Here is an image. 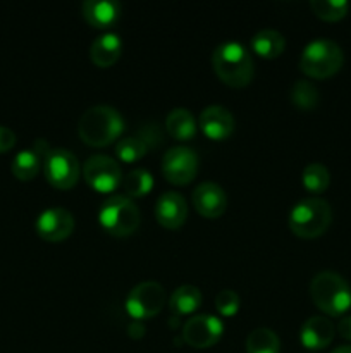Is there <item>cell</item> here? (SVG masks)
Masks as SVG:
<instances>
[{
    "label": "cell",
    "mask_w": 351,
    "mask_h": 353,
    "mask_svg": "<svg viewBox=\"0 0 351 353\" xmlns=\"http://www.w3.org/2000/svg\"><path fill=\"white\" fill-rule=\"evenodd\" d=\"M212 65L217 78L231 88H244L251 83L255 64L250 52L237 41H222L212 55Z\"/></svg>",
    "instance_id": "6da1fadb"
},
{
    "label": "cell",
    "mask_w": 351,
    "mask_h": 353,
    "mask_svg": "<svg viewBox=\"0 0 351 353\" xmlns=\"http://www.w3.org/2000/svg\"><path fill=\"white\" fill-rule=\"evenodd\" d=\"M124 131V119L110 105L89 107L83 112L78 123V134L86 145L95 148L114 143Z\"/></svg>",
    "instance_id": "7a4b0ae2"
},
{
    "label": "cell",
    "mask_w": 351,
    "mask_h": 353,
    "mask_svg": "<svg viewBox=\"0 0 351 353\" xmlns=\"http://www.w3.org/2000/svg\"><path fill=\"white\" fill-rule=\"evenodd\" d=\"M310 295L326 316L341 317L351 309V288L337 272H319L310 283Z\"/></svg>",
    "instance_id": "3957f363"
},
{
    "label": "cell",
    "mask_w": 351,
    "mask_h": 353,
    "mask_svg": "<svg viewBox=\"0 0 351 353\" xmlns=\"http://www.w3.org/2000/svg\"><path fill=\"white\" fill-rule=\"evenodd\" d=\"M332 223V209L329 203L317 196L299 200L289 212V230L299 238L313 240L329 230Z\"/></svg>",
    "instance_id": "277c9868"
},
{
    "label": "cell",
    "mask_w": 351,
    "mask_h": 353,
    "mask_svg": "<svg viewBox=\"0 0 351 353\" xmlns=\"http://www.w3.org/2000/svg\"><path fill=\"white\" fill-rule=\"evenodd\" d=\"M344 54L339 45L329 38L312 40L299 57V69L303 74L313 79H327L343 68Z\"/></svg>",
    "instance_id": "5b68a950"
},
{
    "label": "cell",
    "mask_w": 351,
    "mask_h": 353,
    "mask_svg": "<svg viewBox=\"0 0 351 353\" xmlns=\"http://www.w3.org/2000/svg\"><path fill=\"white\" fill-rule=\"evenodd\" d=\"M98 221L109 234L126 238L138 230L141 223V214L129 196L112 195L102 203Z\"/></svg>",
    "instance_id": "8992f818"
},
{
    "label": "cell",
    "mask_w": 351,
    "mask_h": 353,
    "mask_svg": "<svg viewBox=\"0 0 351 353\" xmlns=\"http://www.w3.org/2000/svg\"><path fill=\"white\" fill-rule=\"evenodd\" d=\"M165 305L164 286L155 281H143L134 286L126 299V310L134 321L153 319Z\"/></svg>",
    "instance_id": "52a82bcc"
},
{
    "label": "cell",
    "mask_w": 351,
    "mask_h": 353,
    "mask_svg": "<svg viewBox=\"0 0 351 353\" xmlns=\"http://www.w3.org/2000/svg\"><path fill=\"white\" fill-rule=\"evenodd\" d=\"M45 178L54 188L71 190L79 179V162L72 152L52 148L43 159Z\"/></svg>",
    "instance_id": "ba28073f"
},
{
    "label": "cell",
    "mask_w": 351,
    "mask_h": 353,
    "mask_svg": "<svg viewBox=\"0 0 351 353\" xmlns=\"http://www.w3.org/2000/svg\"><path fill=\"white\" fill-rule=\"evenodd\" d=\"M83 176L89 188L98 193H112L123 185L120 165L109 155H93L83 165Z\"/></svg>",
    "instance_id": "9c48e42d"
},
{
    "label": "cell",
    "mask_w": 351,
    "mask_h": 353,
    "mask_svg": "<svg viewBox=\"0 0 351 353\" xmlns=\"http://www.w3.org/2000/svg\"><path fill=\"white\" fill-rule=\"evenodd\" d=\"M198 172V155L188 147H174L162 157V174L178 186L189 185Z\"/></svg>",
    "instance_id": "30bf717a"
},
{
    "label": "cell",
    "mask_w": 351,
    "mask_h": 353,
    "mask_svg": "<svg viewBox=\"0 0 351 353\" xmlns=\"http://www.w3.org/2000/svg\"><path fill=\"white\" fill-rule=\"evenodd\" d=\"M224 333L222 321L210 314L189 317L182 326V338L193 348H210L219 343Z\"/></svg>",
    "instance_id": "8fae6325"
},
{
    "label": "cell",
    "mask_w": 351,
    "mask_h": 353,
    "mask_svg": "<svg viewBox=\"0 0 351 353\" xmlns=\"http://www.w3.org/2000/svg\"><path fill=\"white\" fill-rule=\"evenodd\" d=\"M34 228H36V233L41 240L57 243V241H64L65 238L72 234L74 217L69 210L62 209V207H50L36 217Z\"/></svg>",
    "instance_id": "7c38bea8"
},
{
    "label": "cell",
    "mask_w": 351,
    "mask_h": 353,
    "mask_svg": "<svg viewBox=\"0 0 351 353\" xmlns=\"http://www.w3.org/2000/svg\"><path fill=\"white\" fill-rule=\"evenodd\" d=\"M193 207L200 216L206 219H217L227 209V195L217 183L203 181L193 190Z\"/></svg>",
    "instance_id": "4fadbf2b"
},
{
    "label": "cell",
    "mask_w": 351,
    "mask_h": 353,
    "mask_svg": "<svg viewBox=\"0 0 351 353\" xmlns=\"http://www.w3.org/2000/svg\"><path fill=\"white\" fill-rule=\"evenodd\" d=\"M155 217L165 230L181 228L188 217V203H186L184 196L176 192L162 193L155 205Z\"/></svg>",
    "instance_id": "5bb4252c"
},
{
    "label": "cell",
    "mask_w": 351,
    "mask_h": 353,
    "mask_svg": "<svg viewBox=\"0 0 351 353\" xmlns=\"http://www.w3.org/2000/svg\"><path fill=\"white\" fill-rule=\"evenodd\" d=\"M200 128L210 140H227L234 131V117L226 107L209 105L200 114Z\"/></svg>",
    "instance_id": "9a60e30c"
},
{
    "label": "cell",
    "mask_w": 351,
    "mask_h": 353,
    "mask_svg": "<svg viewBox=\"0 0 351 353\" xmlns=\"http://www.w3.org/2000/svg\"><path fill=\"white\" fill-rule=\"evenodd\" d=\"M334 334H336V327L330 323V319L323 316H312L303 323L299 340L303 347L308 350H322L332 343Z\"/></svg>",
    "instance_id": "2e32d148"
},
{
    "label": "cell",
    "mask_w": 351,
    "mask_h": 353,
    "mask_svg": "<svg viewBox=\"0 0 351 353\" xmlns=\"http://www.w3.org/2000/svg\"><path fill=\"white\" fill-rule=\"evenodd\" d=\"M83 17L89 26L96 30H107L112 28L120 17V3L112 2V0H86L81 6Z\"/></svg>",
    "instance_id": "e0dca14e"
},
{
    "label": "cell",
    "mask_w": 351,
    "mask_h": 353,
    "mask_svg": "<svg viewBox=\"0 0 351 353\" xmlns=\"http://www.w3.org/2000/svg\"><path fill=\"white\" fill-rule=\"evenodd\" d=\"M123 54V40L116 33H103L95 38L89 47V59L100 69H107L116 64Z\"/></svg>",
    "instance_id": "ac0fdd59"
},
{
    "label": "cell",
    "mask_w": 351,
    "mask_h": 353,
    "mask_svg": "<svg viewBox=\"0 0 351 353\" xmlns=\"http://www.w3.org/2000/svg\"><path fill=\"white\" fill-rule=\"evenodd\" d=\"M165 130L179 141L193 140L196 137V121L188 109L176 107L165 117Z\"/></svg>",
    "instance_id": "d6986e66"
},
{
    "label": "cell",
    "mask_w": 351,
    "mask_h": 353,
    "mask_svg": "<svg viewBox=\"0 0 351 353\" xmlns=\"http://www.w3.org/2000/svg\"><path fill=\"white\" fill-rule=\"evenodd\" d=\"M251 47H253L255 54H258L260 57L277 59L284 52L286 40L279 31L265 28L255 34L253 40H251Z\"/></svg>",
    "instance_id": "ffe728a7"
},
{
    "label": "cell",
    "mask_w": 351,
    "mask_h": 353,
    "mask_svg": "<svg viewBox=\"0 0 351 353\" xmlns=\"http://www.w3.org/2000/svg\"><path fill=\"white\" fill-rule=\"evenodd\" d=\"M202 292L193 285H182L171 295V310L176 316H188L202 305Z\"/></svg>",
    "instance_id": "44dd1931"
},
{
    "label": "cell",
    "mask_w": 351,
    "mask_h": 353,
    "mask_svg": "<svg viewBox=\"0 0 351 353\" xmlns=\"http://www.w3.org/2000/svg\"><path fill=\"white\" fill-rule=\"evenodd\" d=\"M41 162H43V159L33 148H26V150H21L19 154L14 155L10 169H12V174L17 179H21V181H30V179H33L38 174V171L41 168Z\"/></svg>",
    "instance_id": "7402d4cb"
},
{
    "label": "cell",
    "mask_w": 351,
    "mask_h": 353,
    "mask_svg": "<svg viewBox=\"0 0 351 353\" xmlns=\"http://www.w3.org/2000/svg\"><path fill=\"white\" fill-rule=\"evenodd\" d=\"M248 353H279L281 341L279 336L268 327H257L246 338Z\"/></svg>",
    "instance_id": "603a6c76"
},
{
    "label": "cell",
    "mask_w": 351,
    "mask_h": 353,
    "mask_svg": "<svg viewBox=\"0 0 351 353\" xmlns=\"http://www.w3.org/2000/svg\"><path fill=\"white\" fill-rule=\"evenodd\" d=\"M151 188H153V176L147 169H133V171L127 172L126 178H123V190L126 196L140 199V196L150 193Z\"/></svg>",
    "instance_id": "cb8c5ba5"
},
{
    "label": "cell",
    "mask_w": 351,
    "mask_h": 353,
    "mask_svg": "<svg viewBox=\"0 0 351 353\" xmlns=\"http://www.w3.org/2000/svg\"><path fill=\"white\" fill-rule=\"evenodd\" d=\"M320 93L308 79H298L291 88V102L299 110H313L319 105Z\"/></svg>",
    "instance_id": "d4e9b609"
},
{
    "label": "cell",
    "mask_w": 351,
    "mask_h": 353,
    "mask_svg": "<svg viewBox=\"0 0 351 353\" xmlns=\"http://www.w3.org/2000/svg\"><path fill=\"white\" fill-rule=\"evenodd\" d=\"M301 181L310 193H323L330 185L329 169L320 162H312L303 169Z\"/></svg>",
    "instance_id": "484cf974"
},
{
    "label": "cell",
    "mask_w": 351,
    "mask_h": 353,
    "mask_svg": "<svg viewBox=\"0 0 351 353\" xmlns=\"http://www.w3.org/2000/svg\"><path fill=\"white\" fill-rule=\"evenodd\" d=\"M148 152H150V147H148L147 141H145L138 133L123 138V140L116 145V154L123 162H138L140 159H143Z\"/></svg>",
    "instance_id": "4316f807"
},
{
    "label": "cell",
    "mask_w": 351,
    "mask_h": 353,
    "mask_svg": "<svg viewBox=\"0 0 351 353\" xmlns=\"http://www.w3.org/2000/svg\"><path fill=\"white\" fill-rule=\"evenodd\" d=\"M313 14L327 23H336L344 19L350 10V3L344 0H312L310 2Z\"/></svg>",
    "instance_id": "83f0119b"
},
{
    "label": "cell",
    "mask_w": 351,
    "mask_h": 353,
    "mask_svg": "<svg viewBox=\"0 0 351 353\" xmlns=\"http://www.w3.org/2000/svg\"><path fill=\"white\" fill-rule=\"evenodd\" d=\"M215 309L220 316L233 317L240 310V296L234 290H220L215 296Z\"/></svg>",
    "instance_id": "f1b7e54d"
},
{
    "label": "cell",
    "mask_w": 351,
    "mask_h": 353,
    "mask_svg": "<svg viewBox=\"0 0 351 353\" xmlns=\"http://www.w3.org/2000/svg\"><path fill=\"white\" fill-rule=\"evenodd\" d=\"M138 134L147 141L150 150H153V148H157L162 143V133L157 124H145V126L138 130Z\"/></svg>",
    "instance_id": "f546056e"
},
{
    "label": "cell",
    "mask_w": 351,
    "mask_h": 353,
    "mask_svg": "<svg viewBox=\"0 0 351 353\" xmlns=\"http://www.w3.org/2000/svg\"><path fill=\"white\" fill-rule=\"evenodd\" d=\"M16 145V133L10 128L0 124V154L10 150Z\"/></svg>",
    "instance_id": "4dcf8cb0"
},
{
    "label": "cell",
    "mask_w": 351,
    "mask_h": 353,
    "mask_svg": "<svg viewBox=\"0 0 351 353\" xmlns=\"http://www.w3.org/2000/svg\"><path fill=\"white\" fill-rule=\"evenodd\" d=\"M337 333L344 338V340L351 341V316H343V319L337 324Z\"/></svg>",
    "instance_id": "1f68e13d"
},
{
    "label": "cell",
    "mask_w": 351,
    "mask_h": 353,
    "mask_svg": "<svg viewBox=\"0 0 351 353\" xmlns=\"http://www.w3.org/2000/svg\"><path fill=\"white\" fill-rule=\"evenodd\" d=\"M332 353H351V345H343V347H337Z\"/></svg>",
    "instance_id": "d6a6232c"
}]
</instances>
